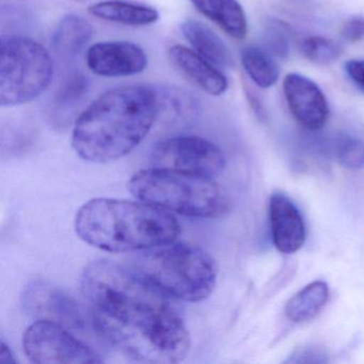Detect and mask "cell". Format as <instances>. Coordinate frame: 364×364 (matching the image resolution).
Returning <instances> with one entry per match:
<instances>
[{
	"label": "cell",
	"mask_w": 364,
	"mask_h": 364,
	"mask_svg": "<svg viewBox=\"0 0 364 364\" xmlns=\"http://www.w3.org/2000/svg\"><path fill=\"white\" fill-rule=\"evenodd\" d=\"M264 50L272 57L284 59L289 56V33L280 25H270L263 35Z\"/></svg>",
	"instance_id": "24"
},
{
	"label": "cell",
	"mask_w": 364,
	"mask_h": 364,
	"mask_svg": "<svg viewBox=\"0 0 364 364\" xmlns=\"http://www.w3.org/2000/svg\"><path fill=\"white\" fill-rule=\"evenodd\" d=\"M88 11L95 18L127 26H148L159 18L154 8L122 0H104L91 5Z\"/></svg>",
	"instance_id": "16"
},
{
	"label": "cell",
	"mask_w": 364,
	"mask_h": 364,
	"mask_svg": "<svg viewBox=\"0 0 364 364\" xmlns=\"http://www.w3.org/2000/svg\"><path fill=\"white\" fill-rule=\"evenodd\" d=\"M80 240L107 252H133L176 242L180 223L172 213L141 201L97 198L75 217Z\"/></svg>",
	"instance_id": "3"
},
{
	"label": "cell",
	"mask_w": 364,
	"mask_h": 364,
	"mask_svg": "<svg viewBox=\"0 0 364 364\" xmlns=\"http://www.w3.org/2000/svg\"><path fill=\"white\" fill-rule=\"evenodd\" d=\"M80 285L97 331L132 359L178 363L188 355L189 332L172 299L131 268L97 259L85 268Z\"/></svg>",
	"instance_id": "1"
},
{
	"label": "cell",
	"mask_w": 364,
	"mask_h": 364,
	"mask_svg": "<svg viewBox=\"0 0 364 364\" xmlns=\"http://www.w3.org/2000/svg\"><path fill=\"white\" fill-rule=\"evenodd\" d=\"M90 23L75 14L65 16L53 35V46L57 54L65 58L77 56L92 38Z\"/></svg>",
	"instance_id": "17"
},
{
	"label": "cell",
	"mask_w": 364,
	"mask_h": 364,
	"mask_svg": "<svg viewBox=\"0 0 364 364\" xmlns=\"http://www.w3.org/2000/svg\"><path fill=\"white\" fill-rule=\"evenodd\" d=\"M153 168L214 178L225 170V159L216 144L198 136L161 140L150 154Z\"/></svg>",
	"instance_id": "8"
},
{
	"label": "cell",
	"mask_w": 364,
	"mask_h": 364,
	"mask_svg": "<svg viewBox=\"0 0 364 364\" xmlns=\"http://www.w3.org/2000/svg\"><path fill=\"white\" fill-rule=\"evenodd\" d=\"M242 65L257 86L270 88L279 78V67L274 57L263 48L248 46L242 52Z\"/></svg>",
	"instance_id": "19"
},
{
	"label": "cell",
	"mask_w": 364,
	"mask_h": 364,
	"mask_svg": "<svg viewBox=\"0 0 364 364\" xmlns=\"http://www.w3.org/2000/svg\"><path fill=\"white\" fill-rule=\"evenodd\" d=\"M144 251L129 268L170 299L199 302L214 291L218 268L200 247L173 242Z\"/></svg>",
	"instance_id": "4"
},
{
	"label": "cell",
	"mask_w": 364,
	"mask_h": 364,
	"mask_svg": "<svg viewBox=\"0 0 364 364\" xmlns=\"http://www.w3.org/2000/svg\"><path fill=\"white\" fill-rule=\"evenodd\" d=\"M338 159L343 167L357 170L364 167V142L358 138L344 136L338 140Z\"/></svg>",
	"instance_id": "23"
},
{
	"label": "cell",
	"mask_w": 364,
	"mask_h": 364,
	"mask_svg": "<svg viewBox=\"0 0 364 364\" xmlns=\"http://www.w3.org/2000/svg\"><path fill=\"white\" fill-rule=\"evenodd\" d=\"M285 100L294 118L309 131L323 129L329 118L325 95L310 78L289 73L283 82Z\"/></svg>",
	"instance_id": "10"
},
{
	"label": "cell",
	"mask_w": 364,
	"mask_h": 364,
	"mask_svg": "<svg viewBox=\"0 0 364 364\" xmlns=\"http://www.w3.org/2000/svg\"><path fill=\"white\" fill-rule=\"evenodd\" d=\"M272 240L280 252L291 255L306 242V225L297 206L287 196L272 193L269 199Z\"/></svg>",
	"instance_id": "12"
},
{
	"label": "cell",
	"mask_w": 364,
	"mask_h": 364,
	"mask_svg": "<svg viewBox=\"0 0 364 364\" xmlns=\"http://www.w3.org/2000/svg\"><path fill=\"white\" fill-rule=\"evenodd\" d=\"M159 117L155 87L122 86L100 95L74 125L72 146L91 163H110L137 148Z\"/></svg>",
	"instance_id": "2"
},
{
	"label": "cell",
	"mask_w": 364,
	"mask_h": 364,
	"mask_svg": "<svg viewBox=\"0 0 364 364\" xmlns=\"http://www.w3.org/2000/svg\"><path fill=\"white\" fill-rule=\"evenodd\" d=\"M0 363L1 364H14L16 363V358L12 353L10 347L5 342H1L0 347Z\"/></svg>",
	"instance_id": "27"
},
{
	"label": "cell",
	"mask_w": 364,
	"mask_h": 364,
	"mask_svg": "<svg viewBox=\"0 0 364 364\" xmlns=\"http://www.w3.org/2000/svg\"><path fill=\"white\" fill-rule=\"evenodd\" d=\"M169 59L183 75L204 92L219 97L228 90L229 82L225 74L195 50L174 46L169 50Z\"/></svg>",
	"instance_id": "13"
},
{
	"label": "cell",
	"mask_w": 364,
	"mask_h": 364,
	"mask_svg": "<svg viewBox=\"0 0 364 364\" xmlns=\"http://www.w3.org/2000/svg\"><path fill=\"white\" fill-rule=\"evenodd\" d=\"M54 65L48 50L31 38L1 40L0 105L14 107L37 99L53 80Z\"/></svg>",
	"instance_id": "6"
},
{
	"label": "cell",
	"mask_w": 364,
	"mask_h": 364,
	"mask_svg": "<svg viewBox=\"0 0 364 364\" xmlns=\"http://www.w3.org/2000/svg\"><path fill=\"white\" fill-rule=\"evenodd\" d=\"M181 31L200 56L218 68L233 67L231 50L210 27L199 21L188 18L181 24Z\"/></svg>",
	"instance_id": "14"
},
{
	"label": "cell",
	"mask_w": 364,
	"mask_h": 364,
	"mask_svg": "<svg viewBox=\"0 0 364 364\" xmlns=\"http://www.w3.org/2000/svg\"><path fill=\"white\" fill-rule=\"evenodd\" d=\"M23 299L27 312L39 319L56 321L76 329L84 328V315L77 302L56 287L42 282L33 283L27 287Z\"/></svg>",
	"instance_id": "11"
},
{
	"label": "cell",
	"mask_w": 364,
	"mask_h": 364,
	"mask_svg": "<svg viewBox=\"0 0 364 364\" xmlns=\"http://www.w3.org/2000/svg\"><path fill=\"white\" fill-rule=\"evenodd\" d=\"M345 71L351 82L364 93V60H349L345 63Z\"/></svg>",
	"instance_id": "26"
},
{
	"label": "cell",
	"mask_w": 364,
	"mask_h": 364,
	"mask_svg": "<svg viewBox=\"0 0 364 364\" xmlns=\"http://www.w3.org/2000/svg\"><path fill=\"white\" fill-rule=\"evenodd\" d=\"M204 16L218 25L225 33L242 40L248 33L246 14L237 0H191Z\"/></svg>",
	"instance_id": "15"
},
{
	"label": "cell",
	"mask_w": 364,
	"mask_h": 364,
	"mask_svg": "<svg viewBox=\"0 0 364 364\" xmlns=\"http://www.w3.org/2000/svg\"><path fill=\"white\" fill-rule=\"evenodd\" d=\"M301 52L312 63L326 65L338 60L342 55L343 48L333 40L310 37L302 42Z\"/></svg>",
	"instance_id": "22"
},
{
	"label": "cell",
	"mask_w": 364,
	"mask_h": 364,
	"mask_svg": "<svg viewBox=\"0 0 364 364\" xmlns=\"http://www.w3.org/2000/svg\"><path fill=\"white\" fill-rule=\"evenodd\" d=\"M341 36L348 42L361 41L364 38V18H353L345 22L341 29Z\"/></svg>",
	"instance_id": "25"
},
{
	"label": "cell",
	"mask_w": 364,
	"mask_h": 364,
	"mask_svg": "<svg viewBox=\"0 0 364 364\" xmlns=\"http://www.w3.org/2000/svg\"><path fill=\"white\" fill-rule=\"evenodd\" d=\"M129 188L138 200L184 216L215 218L228 210L227 197L214 178L152 167L134 174Z\"/></svg>",
	"instance_id": "5"
},
{
	"label": "cell",
	"mask_w": 364,
	"mask_h": 364,
	"mask_svg": "<svg viewBox=\"0 0 364 364\" xmlns=\"http://www.w3.org/2000/svg\"><path fill=\"white\" fill-rule=\"evenodd\" d=\"M329 299V287L321 280L306 285L285 306V314L294 323L311 321L321 313Z\"/></svg>",
	"instance_id": "18"
},
{
	"label": "cell",
	"mask_w": 364,
	"mask_h": 364,
	"mask_svg": "<svg viewBox=\"0 0 364 364\" xmlns=\"http://www.w3.org/2000/svg\"><path fill=\"white\" fill-rule=\"evenodd\" d=\"M87 65L103 77H125L144 72L148 57L139 46L131 42H99L89 48Z\"/></svg>",
	"instance_id": "9"
},
{
	"label": "cell",
	"mask_w": 364,
	"mask_h": 364,
	"mask_svg": "<svg viewBox=\"0 0 364 364\" xmlns=\"http://www.w3.org/2000/svg\"><path fill=\"white\" fill-rule=\"evenodd\" d=\"M88 90L87 80L77 72L70 73L59 86L54 97L55 107L57 109L71 110L76 107L86 97Z\"/></svg>",
	"instance_id": "21"
},
{
	"label": "cell",
	"mask_w": 364,
	"mask_h": 364,
	"mask_svg": "<svg viewBox=\"0 0 364 364\" xmlns=\"http://www.w3.org/2000/svg\"><path fill=\"white\" fill-rule=\"evenodd\" d=\"M23 348L33 363L93 364L103 361L97 351L78 340L65 326L46 319H39L25 330Z\"/></svg>",
	"instance_id": "7"
},
{
	"label": "cell",
	"mask_w": 364,
	"mask_h": 364,
	"mask_svg": "<svg viewBox=\"0 0 364 364\" xmlns=\"http://www.w3.org/2000/svg\"><path fill=\"white\" fill-rule=\"evenodd\" d=\"M159 99V116L167 114L171 118L189 120L199 109L197 100L183 89L173 86L155 87Z\"/></svg>",
	"instance_id": "20"
}]
</instances>
